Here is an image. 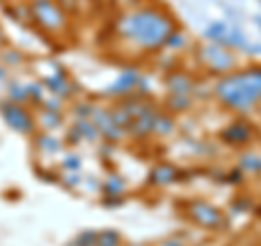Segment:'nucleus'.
Wrapping results in <instances>:
<instances>
[{
    "label": "nucleus",
    "mask_w": 261,
    "mask_h": 246,
    "mask_svg": "<svg viewBox=\"0 0 261 246\" xmlns=\"http://www.w3.org/2000/svg\"><path fill=\"white\" fill-rule=\"evenodd\" d=\"M178 29V22L163 5L146 3L135 9H124L111 24V35L135 48L137 53L154 55L166 48L170 35Z\"/></svg>",
    "instance_id": "1"
},
{
    "label": "nucleus",
    "mask_w": 261,
    "mask_h": 246,
    "mask_svg": "<svg viewBox=\"0 0 261 246\" xmlns=\"http://www.w3.org/2000/svg\"><path fill=\"white\" fill-rule=\"evenodd\" d=\"M211 94L226 111L248 113L261 105V63L238 68L218 77Z\"/></svg>",
    "instance_id": "2"
},
{
    "label": "nucleus",
    "mask_w": 261,
    "mask_h": 246,
    "mask_svg": "<svg viewBox=\"0 0 261 246\" xmlns=\"http://www.w3.org/2000/svg\"><path fill=\"white\" fill-rule=\"evenodd\" d=\"M27 7L31 15V27L42 37L61 39L68 37L74 29L72 18L61 9L57 0H27Z\"/></svg>",
    "instance_id": "3"
},
{
    "label": "nucleus",
    "mask_w": 261,
    "mask_h": 246,
    "mask_svg": "<svg viewBox=\"0 0 261 246\" xmlns=\"http://www.w3.org/2000/svg\"><path fill=\"white\" fill-rule=\"evenodd\" d=\"M196 61L202 70L211 77H224L228 72L240 68V59L238 53L231 51L224 44L218 42H205L196 48Z\"/></svg>",
    "instance_id": "4"
},
{
    "label": "nucleus",
    "mask_w": 261,
    "mask_h": 246,
    "mask_svg": "<svg viewBox=\"0 0 261 246\" xmlns=\"http://www.w3.org/2000/svg\"><path fill=\"white\" fill-rule=\"evenodd\" d=\"M0 118L11 131L20 135H35L37 133V122H35V109L29 105H18L3 98L0 101Z\"/></svg>",
    "instance_id": "5"
},
{
    "label": "nucleus",
    "mask_w": 261,
    "mask_h": 246,
    "mask_svg": "<svg viewBox=\"0 0 261 246\" xmlns=\"http://www.w3.org/2000/svg\"><path fill=\"white\" fill-rule=\"evenodd\" d=\"M183 207H185L187 220H192L194 225H198L202 229H209V231H224L228 227L224 211L220 207H216V205L207 203V201H200V199L185 201Z\"/></svg>",
    "instance_id": "6"
},
{
    "label": "nucleus",
    "mask_w": 261,
    "mask_h": 246,
    "mask_svg": "<svg viewBox=\"0 0 261 246\" xmlns=\"http://www.w3.org/2000/svg\"><path fill=\"white\" fill-rule=\"evenodd\" d=\"M46 87L48 94L53 96H59L61 101L70 103V101H76V94L81 92V89L76 87V83L70 79V75L65 72V68H55L53 75H48L44 79H39Z\"/></svg>",
    "instance_id": "7"
},
{
    "label": "nucleus",
    "mask_w": 261,
    "mask_h": 246,
    "mask_svg": "<svg viewBox=\"0 0 261 246\" xmlns=\"http://www.w3.org/2000/svg\"><path fill=\"white\" fill-rule=\"evenodd\" d=\"M252 139H255V129L246 120H233L220 131V142L226 146H233V149L248 146Z\"/></svg>",
    "instance_id": "8"
},
{
    "label": "nucleus",
    "mask_w": 261,
    "mask_h": 246,
    "mask_svg": "<svg viewBox=\"0 0 261 246\" xmlns=\"http://www.w3.org/2000/svg\"><path fill=\"white\" fill-rule=\"evenodd\" d=\"M140 70H135V68H126L122 75L113 81V83L105 89V96H109L113 98V101H120V98H126L130 94H135V89H137V83H140Z\"/></svg>",
    "instance_id": "9"
},
{
    "label": "nucleus",
    "mask_w": 261,
    "mask_h": 246,
    "mask_svg": "<svg viewBox=\"0 0 261 246\" xmlns=\"http://www.w3.org/2000/svg\"><path fill=\"white\" fill-rule=\"evenodd\" d=\"M163 83H166L168 94H183V96H192V92H196V87H198L194 75L185 70H170L166 79H163Z\"/></svg>",
    "instance_id": "10"
},
{
    "label": "nucleus",
    "mask_w": 261,
    "mask_h": 246,
    "mask_svg": "<svg viewBox=\"0 0 261 246\" xmlns=\"http://www.w3.org/2000/svg\"><path fill=\"white\" fill-rule=\"evenodd\" d=\"M187 172L181 170V168H176L172 166V163H157L152 170H150V175H148V183L150 185H157V187H163V185H170V183H176V181H183Z\"/></svg>",
    "instance_id": "11"
},
{
    "label": "nucleus",
    "mask_w": 261,
    "mask_h": 246,
    "mask_svg": "<svg viewBox=\"0 0 261 246\" xmlns=\"http://www.w3.org/2000/svg\"><path fill=\"white\" fill-rule=\"evenodd\" d=\"M157 107H150L148 111H144L142 116H137L130 125L126 127V137H133V139H146L148 135H152L154 131V120H157Z\"/></svg>",
    "instance_id": "12"
},
{
    "label": "nucleus",
    "mask_w": 261,
    "mask_h": 246,
    "mask_svg": "<svg viewBox=\"0 0 261 246\" xmlns=\"http://www.w3.org/2000/svg\"><path fill=\"white\" fill-rule=\"evenodd\" d=\"M33 149L39 155H59L65 151L63 137H57L55 133H46V131H37L35 135H31Z\"/></svg>",
    "instance_id": "13"
},
{
    "label": "nucleus",
    "mask_w": 261,
    "mask_h": 246,
    "mask_svg": "<svg viewBox=\"0 0 261 246\" xmlns=\"http://www.w3.org/2000/svg\"><path fill=\"white\" fill-rule=\"evenodd\" d=\"M35 122L37 131L46 133H57L65 127V111H48V109H35Z\"/></svg>",
    "instance_id": "14"
},
{
    "label": "nucleus",
    "mask_w": 261,
    "mask_h": 246,
    "mask_svg": "<svg viewBox=\"0 0 261 246\" xmlns=\"http://www.w3.org/2000/svg\"><path fill=\"white\" fill-rule=\"evenodd\" d=\"M5 98L11 101V103H18V105H29L27 83H22V81H18V79H7L5 81Z\"/></svg>",
    "instance_id": "15"
},
{
    "label": "nucleus",
    "mask_w": 261,
    "mask_h": 246,
    "mask_svg": "<svg viewBox=\"0 0 261 246\" xmlns=\"http://www.w3.org/2000/svg\"><path fill=\"white\" fill-rule=\"evenodd\" d=\"M27 61H29L27 53L20 51V48H13L11 44L5 46L3 51H0V63H3L7 70H18V68H22V65L27 63Z\"/></svg>",
    "instance_id": "16"
},
{
    "label": "nucleus",
    "mask_w": 261,
    "mask_h": 246,
    "mask_svg": "<svg viewBox=\"0 0 261 246\" xmlns=\"http://www.w3.org/2000/svg\"><path fill=\"white\" fill-rule=\"evenodd\" d=\"M72 127H74L81 133L83 142H89V144L100 142V131H98V127L89 118H74V120H72Z\"/></svg>",
    "instance_id": "17"
},
{
    "label": "nucleus",
    "mask_w": 261,
    "mask_h": 246,
    "mask_svg": "<svg viewBox=\"0 0 261 246\" xmlns=\"http://www.w3.org/2000/svg\"><path fill=\"white\" fill-rule=\"evenodd\" d=\"M100 192H102V196H124L126 181L120 175H116V172H111V175L100 183Z\"/></svg>",
    "instance_id": "18"
},
{
    "label": "nucleus",
    "mask_w": 261,
    "mask_h": 246,
    "mask_svg": "<svg viewBox=\"0 0 261 246\" xmlns=\"http://www.w3.org/2000/svg\"><path fill=\"white\" fill-rule=\"evenodd\" d=\"M244 175H252V177H257L261 175V155L259 153H242L240 155V166H238Z\"/></svg>",
    "instance_id": "19"
},
{
    "label": "nucleus",
    "mask_w": 261,
    "mask_h": 246,
    "mask_svg": "<svg viewBox=\"0 0 261 246\" xmlns=\"http://www.w3.org/2000/svg\"><path fill=\"white\" fill-rule=\"evenodd\" d=\"M192 96H183V94H168L166 98V109L170 113H187L192 109Z\"/></svg>",
    "instance_id": "20"
},
{
    "label": "nucleus",
    "mask_w": 261,
    "mask_h": 246,
    "mask_svg": "<svg viewBox=\"0 0 261 246\" xmlns=\"http://www.w3.org/2000/svg\"><path fill=\"white\" fill-rule=\"evenodd\" d=\"M27 92H29V105L33 109H37L48 94L42 81H27Z\"/></svg>",
    "instance_id": "21"
},
{
    "label": "nucleus",
    "mask_w": 261,
    "mask_h": 246,
    "mask_svg": "<svg viewBox=\"0 0 261 246\" xmlns=\"http://www.w3.org/2000/svg\"><path fill=\"white\" fill-rule=\"evenodd\" d=\"M174 133V118L170 113H157V120H154V131L152 135H159V137H166V135H172Z\"/></svg>",
    "instance_id": "22"
},
{
    "label": "nucleus",
    "mask_w": 261,
    "mask_h": 246,
    "mask_svg": "<svg viewBox=\"0 0 261 246\" xmlns=\"http://www.w3.org/2000/svg\"><path fill=\"white\" fill-rule=\"evenodd\" d=\"M224 46H228L231 51H246L248 48V39H246V35L240 31V29H231L226 33V37H224Z\"/></svg>",
    "instance_id": "23"
},
{
    "label": "nucleus",
    "mask_w": 261,
    "mask_h": 246,
    "mask_svg": "<svg viewBox=\"0 0 261 246\" xmlns=\"http://www.w3.org/2000/svg\"><path fill=\"white\" fill-rule=\"evenodd\" d=\"M228 33V27L224 22H211L209 27L205 29V33H202V37L207 39V42H218V44H224V37Z\"/></svg>",
    "instance_id": "24"
},
{
    "label": "nucleus",
    "mask_w": 261,
    "mask_h": 246,
    "mask_svg": "<svg viewBox=\"0 0 261 246\" xmlns=\"http://www.w3.org/2000/svg\"><path fill=\"white\" fill-rule=\"evenodd\" d=\"M96 246H124L122 233L116 231V229H102V231H98Z\"/></svg>",
    "instance_id": "25"
},
{
    "label": "nucleus",
    "mask_w": 261,
    "mask_h": 246,
    "mask_svg": "<svg viewBox=\"0 0 261 246\" xmlns=\"http://www.w3.org/2000/svg\"><path fill=\"white\" fill-rule=\"evenodd\" d=\"M81 168H83V159H81L79 153L68 151L61 155V166H59L61 172H79Z\"/></svg>",
    "instance_id": "26"
},
{
    "label": "nucleus",
    "mask_w": 261,
    "mask_h": 246,
    "mask_svg": "<svg viewBox=\"0 0 261 246\" xmlns=\"http://www.w3.org/2000/svg\"><path fill=\"white\" fill-rule=\"evenodd\" d=\"M57 3H59V7L70 15L72 20L81 18V15H83V11H85V7L89 5L87 0H57Z\"/></svg>",
    "instance_id": "27"
},
{
    "label": "nucleus",
    "mask_w": 261,
    "mask_h": 246,
    "mask_svg": "<svg viewBox=\"0 0 261 246\" xmlns=\"http://www.w3.org/2000/svg\"><path fill=\"white\" fill-rule=\"evenodd\" d=\"M59 185H63L65 190H79L83 185V175L79 172H61L59 175Z\"/></svg>",
    "instance_id": "28"
},
{
    "label": "nucleus",
    "mask_w": 261,
    "mask_h": 246,
    "mask_svg": "<svg viewBox=\"0 0 261 246\" xmlns=\"http://www.w3.org/2000/svg\"><path fill=\"white\" fill-rule=\"evenodd\" d=\"M92 109H94V103H87V101H72V105H70L72 120H74V118H89V116H92Z\"/></svg>",
    "instance_id": "29"
},
{
    "label": "nucleus",
    "mask_w": 261,
    "mask_h": 246,
    "mask_svg": "<svg viewBox=\"0 0 261 246\" xmlns=\"http://www.w3.org/2000/svg\"><path fill=\"white\" fill-rule=\"evenodd\" d=\"M37 109H48V111H65V101H61L59 96H53V94H46V98L42 101Z\"/></svg>",
    "instance_id": "30"
},
{
    "label": "nucleus",
    "mask_w": 261,
    "mask_h": 246,
    "mask_svg": "<svg viewBox=\"0 0 261 246\" xmlns=\"http://www.w3.org/2000/svg\"><path fill=\"white\" fill-rule=\"evenodd\" d=\"M187 44H190V39H187V33L178 27L172 35H170V39H168V44H166V48H185Z\"/></svg>",
    "instance_id": "31"
},
{
    "label": "nucleus",
    "mask_w": 261,
    "mask_h": 246,
    "mask_svg": "<svg viewBox=\"0 0 261 246\" xmlns=\"http://www.w3.org/2000/svg\"><path fill=\"white\" fill-rule=\"evenodd\" d=\"M63 142H65V149H76V146L83 144V137H81V133L74 129V127H68L65 129V135H63Z\"/></svg>",
    "instance_id": "32"
},
{
    "label": "nucleus",
    "mask_w": 261,
    "mask_h": 246,
    "mask_svg": "<svg viewBox=\"0 0 261 246\" xmlns=\"http://www.w3.org/2000/svg\"><path fill=\"white\" fill-rule=\"evenodd\" d=\"M96 237H98V231L96 229H85V231H81L76 235V244L79 246H96Z\"/></svg>",
    "instance_id": "33"
},
{
    "label": "nucleus",
    "mask_w": 261,
    "mask_h": 246,
    "mask_svg": "<svg viewBox=\"0 0 261 246\" xmlns=\"http://www.w3.org/2000/svg\"><path fill=\"white\" fill-rule=\"evenodd\" d=\"M231 209L238 211V214H244V211H250L252 209V201L246 199V196H238L233 203H231Z\"/></svg>",
    "instance_id": "34"
},
{
    "label": "nucleus",
    "mask_w": 261,
    "mask_h": 246,
    "mask_svg": "<svg viewBox=\"0 0 261 246\" xmlns=\"http://www.w3.org/2000/svg\"><path fill=\"white\" fill-rule=\"evenodd\" d=\"M100 205L105 209H118V207L124 205V196H102Z\"/></svg>",
    "instance_id": "35"
},
{
    "label": "nucleus",
    "mask_w": 261,
    "mask_h": 246,
    "mask_svg": "<svg viewBox=\"0 0 261 246\" xmlns=\"http://www.w3.org/2000/svg\"><path fill=\"white\" fill-rule=\"evenodd\" d=\"M224 181H226V183H231V185H242V183H244V172H242L240 168L228 170L226 175H224Z\"/></svg>",
    "instance_id": "36"
},
{
    "label": "nucleus",
    "mask_w": 261,
    "mask_h": 246,
    "mask_svg": "<svg viewBox=\"0 0 261 246\" xmlns=\"http://www.w3.org/2000/svg\"><path fill=\"white\" fill-rule=\"evenodd\" d=\"M59 175H61V170H48V168H44V170H39V179L42 181H46V183H59Z\"/></svg>",
    "instance_id": "37"
},
{
    "label": "nucleus",
    "mask_w": 261,
    "mask_h": 246,
    "mask_svg": "<svg viewBox=\"0 0 261 246\" xmlns=\"http://www.w3.org/2000/svg\"><path fill=\"white\" fill-rule=\"evenodd\" d=\"M89 7H94V9H109V7L116 5V0H87Z\"/></svg>",
    "instance_id": "38"
},
{
    "label": "nucleus",
    "mask_w": 261,
    "mask_h": 246,
    "mask_svg": "<svg viewBox=\"0 0 261 246\" xmlns=\"http://www.w3.org/2000/svg\"><path fill=\"white\" fill-rule=\"evenodd\" d=\"M5 46H9V35H7L5 27H3V24H0V51H3Z\"/></svg>",
    "instance_id": "39"
},
{
    "label": "nucleus",
    "mask_w": 261,
    "mask_h": 246,
    "mask_svg": "<svg viewBox=\"0 0 261 246\" xmlns=\"http://www.w3.org/2000/svg\"><path fill=\"white\" fill-rule=\"evenodd\" d=\"M7 79H9V70H7L3 63H0V81H7Z\"/></svg>",
    "instance_id": "40"
},
{
    "label": "nucleus",
    "mask_w": 261,
    "mask_h": 246,
    "mask_svg": "<svg viewBox=\"0 0 261 246\" xmlns=\"http://www.w3.org/2000/svg\"><path fill=\"white\" fill-rule=\"evenodd\" d=\"M161 246H185L181 240H166V242H163Z\"/></svg>",
    "instance_id": "41"
},
{
    "label": "nucleus",
    "mask_w": 261,
    "mask_h": 246,
    "mask_svg": "<svg viewBox=\"0 0 261 246\" xmlns=\"http://www.w3.org/2000/svg\"><path fill=\"white\" fill-rule=\"evenodd\" d=\"M255 24H257L259 31H261V15H255Z\"/></svg>",
    "instance_id": "42"
},
{
    "label": "nucleus",
    "mask_w": 261,
    "mask_h": 246,
    "mask_svg": "<svg viewBox=\"0 0 261 246\" xmlns=\"http://www.w3.org/2000/svg\"><path fill=\"white\" fill-rule=\"evenodd\" d=\"M65 246H79L76 242H68V244H65Z\"/></svg>",
    "instance_id": "43"
},
{
    "label": "nucleus",
    "mask_w": 261,
    "mask_h": 246,
    "mask_svg": "<svg viewBox=\"0 0 261 246\" xmlns=\"http://www.w3.org/2000/svg\"><path fill=\"white\" fill-rule=\"evenodd\" d=\"M133 246H137V244H133Z\"/></svg>",
    "instance_id": "44"
},
{
    "label": "nucleus",
    "mask_w": 261,
    "mask_h": 246,
    "mask_svg": "<svg viewBox=\"0 0 261 246\" xmlns=\"http://www.w3.org/2000/svg\"><path fill=\"white\" fill-rule=\"evenodd\" d=\"M259 3H261V0H259Z\"/></svg>",
    "instance_id": "45"
}]
</instances>
